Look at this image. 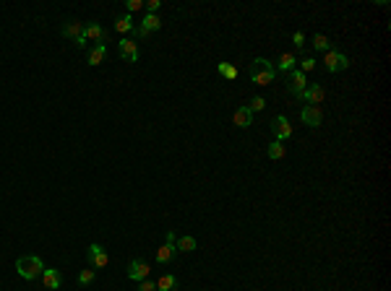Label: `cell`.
<instances>
[{
    "label": "cell",
    "instance_id": "cell-1",
    "mask_svg": "<svg viewBox=\"0 0 391 291\" xmlns=\"http://www.w3.org/2000/svg\"><path fill=\"white\" fill-rule=\"evenodd\" d=\"M16 273L21 275L24 281H34V278H39V275L44 273L42 257H37V255H21V257L16 260Z\"/></svg>",
    "mask_w": 391,
    "mask_h": 291
},
{
    "label": "cell",
    "instance_id": "cell-2",
    "mask_svg": "<svg viewBox=\"0 0 391 291\" xmlns=\"http://www.w3.org/2000/svg\"><path fill=\"white\" fill-rule=\"evenodd\" d=\"M274 75H277V68L269 63L266 57H255L253 63H250V81H253V83L269 86V83L274 81Z\"/></svg>",
    "mask_w": 391,
    "mask_h": 291
},
{
    "label": "cell",
    "instance_id": "cell-3",
    "mask_svg": "<svg viewBox=\"0 0 391 291\" xmlns=\"http://www.w3.org/2000/svg\"><path fill=\"white\" fill-rule=\"evenodd\" d=\"M63 37H68V39H73V44L76 47H84L86 44V37H84V24L81 21H68V24H63Z\"/></svg>",
    "mask_w": 391,
    "mask_h": 291
},
{
    "label": "cell",
    "instance_id": "cell-4",
    "mask_svg": "<svg viewBox=\"0 0 391 291\" xmlns=\"http://www.w3.org/2000/svg\"><path fill=\"white\" fill-rule=\"evenodd\" d=\"M159 29H162V19L157 16V13H146L144 21L133 29V34H136V37H146V34H152V32H159Z\"/></svg>",
    "mask_w": 391,
    "mask_h": 291
},
{
    "label": "cell",
    "instance_id": "cell-5",
    "mask_svg": "<svg viewBox=\"0 0 391 291\" xmlns=\"http://www.w3.org/2000/svg\"><path fill=\"white\" fill-rule=\"evenodd\" d=\"M323 63H326V70H329V73H339V70H347L350 60H347V55H342V52H337V50H329Z\"/></svg>",
    "mask_w": 391,
    "mask_h": 291
},
{
    "label": "cell",
    "instance_id": "cell-6",
    "mask_svg": "<svg viewBox=\"0 0 391 291\" xmlns=\"http://www.w3.org/2000/svg\"><path fill=\"white\" fill-rule=\"evenodd\" d=\"M86 260H89V265H92V268H104L110 263V257H107V252H104L102 244H89Z\"/></svg>",
    "mask_w": 391,
    "mask_h": 291
},
{
    "label": "cell",
    "instance_id": "cell-7",
    "mask_svg": "<svg viewBox=\"0 0 391 291\" xmlns=\"http://www.w3.org/2000/svg\"><path fill=\"white\" fill-rule=\"evenodd\" d=\"M305 86H308L305 73H303V70H290V75H287V88H290V94H295V96L300 99V94L305 91Z\"/></svg>",
    "mask_w": 391,
    "mask_h": 291
},
{
    "label": "cell",
    "instance_id": "cell-8",
    "mask_svg": "<svg viewBox=\"0 0 391 291\" xmlns=\"http://www.w3.org/2000/svg\"><path fill=\"white\" fill-rule=\"evenodd\" d=\"M300 120H303L305 125H310V128H318L321 122H323V112H321V107L305 104V107H303V112H300Z\"/></svg>",
    "mask_w": 391,
    "mask_h": 291
},
{
    "label": "cell",
    "instance_id": "cell-9",
    "mask_svg": "<svg viewBox=\"0 0 391 291\" xmlns=\"http://www.w3.org/2000/svg\"><path fill=\"white\" fill-rule=\"evenodd\" d=\"M117 50H120V57H123V60H128V63H136V60H139V47H136V42H133V39H128V37H123V39H120Z\"/></svg>",
    "mask_w": 391,
    "mask_h": 291
},
{
    "label": "cell",
    "instance_id": "cell-10",
    "mask_svg": "<svg viewBox=\"0 0 391 291\" xmlns=\"http://www.w3.org/2000/svg\"><path fill=\"white\" fill-rule=\"evenodd\" d=\"M84 37H86V42H97V44H107V34H104V29L99 26V24H86L84 26Z\"/></svg>",
    "mask_w": 391,
    "mask_h": 291
},
{
    "label": "cell",
    "instance_id": "cell-11",
    "mask_svg": "<svg viewBox=\"0 0 391 291\" xmlns=\"http://www.w3.org/2000/svg\"><path fill=\"white\" fill-rule=\"evenodd\" d=\"M300 99H305L308 104L318 107V104L323 102V88H321V83H310V86H305V91L300 94Z\"/></svg>",
    "mask_w": 391,
    "mask_h": 291
},
{
    "label": "cell",
    "instance_id": "cell-12",
    "mask_svg": "<svg viewBox=\"0 0 391 291\" xmlns=\"http://www.w3.org/2000/svg\"><path fill=\"white\" fill-rule=\"evenodd\" d=\"M146 275H149V265L144 263V260H131V265H128V278L144 281Z\"/></svg>",
    "mask_w": 391,
    "mask_h": 291
},
{
    "label": "cell",
    "instance_id": "cell-13",
    "mask_svg": "<svg viewBox=\"0 0 391 291\" xmlns=\"http://www.w3.org/2000/svg\"><path fill=\"white\" fill-rule=\"evenodd\" d=\"M274 133H277L279 141H287V138H292V125H290V120L284 117V115H279V117L274 120Z\"/></svg>",
    "mask_w": 391,
    "mask_h": 291
},
{
    "label": "cell",
    "instance_id": "cell-14",
    "mask_svg": "<svg viewBox=\"0 0 391 291\" xmlns=\"http://www.w3.org/2000/svg\"><path fill=\"white\" fill-rule=\"evenodd\" d=\"M42 283L47 286V288H60V283H63V278H60V270H55V268H44V273H42Z\"/></svg>",
    "mask_w": 391,
    "mask_h": 291
},
{
    "label": "cell",
    "instance_id": "cell-15",
    "mask_svg": "<svg viewBox=\"0 0 391 291\" xmlns=\"http://www.w3.org/2000/svg\"><path fill=\"white\" fill-rule=\"evenodd\" d=\"M175 255H177V250H175V244H170V242H164L162 247L157 250V263H162V265H167V263H172L175 260Z\"/></svg>",
    "mask_w": 391,
    "mask_h": 291
},
{
    "label": "cell",
    "instance_id": "cell-16",
    "mask_svg": "<svg viewBox=\"0 0 391 291\" xmlns=\"http://www.w3.org/2000/svg\"><path fill=\"white\" fill-rule=\"evenodd\" d=\"M232 122L237 128H248L253 122V112L248 110V107H240V110H235V115H232Z\"/></svg>",
    "mask_w": 391,
    "mask_h": 291
},
{
    "label": "cell",
    "instance_id": "cell-17",
    "mask_svg": "<svg viewBox=\"0 0 391 291\" xmlns=\"http://www.w3.org/2000/svg\"><path fill=\"white\" fill-rule=\"evenodd\" d=\"M104 57H107V44H94L89 52V65H99Z\"/></svg>",
    "mask_w": 391,
    "mask_h": 291
},
{
    "label": "cell",
    "instance_id": "cell-18",
    "mask_svg": "<svg viewBox=\"0 0 391 291\" xmlns=\"http://www.w3.org/2000/svg\"><path fill=\"white\" fill-rule=\"evenodd\" d=\"M295 65H297V57H295L292 52H284V55L279 57V63H277V70L290 73V70H295Z\"/></svg>",
    "mask_w": 391,
    "mask_h": 291
},
{
    "label": "cell",
    "instance_id": "cell-19",
    "mask_svg": "<svg viewBox=\"0 0 391 291\" xmlns=\"http://www.w3.org/2000/svg\"><path fill=\"white\" fill-rule=\"evenodd\" d=\"M115 29H117L120 34H128V32H133L136 26H133V19L125 13V16H117V19H115Z\"/></svg>",
    "mask_w": 391,
    "mask_h": 291
},
{
    "label": "cell",
    "instance_id": "cell-20",
    "mask_svg": "<svg viewBox=\"0 0 391 291\" xmlns=\"http://www.w3.org/2000/svg\"><path fill=\"white\" fill-rule=\"evenodd\" d=\"M175 250L177 252H193L196 250V239L193 237H180V239H175Z\"/></svg>",
    "mask_w": 391,
    "mask_h": 291
},
{
    "label": "cell",
    "instance_id": "cell-21",
    "mask_svg": "<svg viewBox=\"0 0 391 291\" xmlns=\"http://www.w3.org/2000/svg\"><path fill=\"white\" fill-rule=\"evenodd\" d=\"M157 291H177V278L175 275H162L157 281Z\"/></svg>",
    "mask_w": 391,
    "mask_h": 291
},
{
    "label": "cell",
    "instance_id": "cell-22",
    "mask_svg": "<svg viewBox=\"0 0 391 291\" xmlns=\"http://www.w3.org/2000/svg\"><path fill=\"white\" fill-rule=\"evenodd\" d=\"M217 70H219L222 78H227V81H235V78H237V68H235V65H230V63H219V65H217Z\"/></svg>",
    "mask_w": 391,
    "mask_h": 291
},
{
    "label": "cell",
    "instance_id": "cell-23",
    "mask_svg": "<svg viewBox=\"0 0 391 291\" xmlns=\"http://www.w3.org/2000/svg\"><path fill=\"white\" fill-rule=\"evenodd\" d=\"M313 47H315V50L329 52V50H332V42H329V37H326V34H315V37H313Z\"/></svg>",
    "mask_w": 391,
    "mask_h": 291
},
{
    "label": "cell",
    "instance_id": "cell-24",
    "mask_svg": "<svg viewBox=\"0 0 391 291\" xmlns=\"http://www.w3.org/2000/svg\"><path fill=\"white\" fill-rule=\"evenodd\" d=\"M266 154H269V159H282V156H284V146H282V141H274L272 146H269Z\"/></svg>",
    "mask_w": 391,
    "mask_h": 291
},
{
    "label": "cell",
    "instance_id": "cell-25",
    "mask_svg": "<svg viewBox=\"0 0 391 291\" xmlns=\"http://www.w3.org/2000/svg\"><path fill=\"white\" fill-rule=\"evenodd\" d=\"M264 107H266V99H264V96H253L250 104H248V110H250V112H261Z\"/></svg>",
    "mask_w": 391,
    "mask_h": 291
},
{
    "label": "cell",
    "instance_id": "cell-26",
    "mask_svg": "<svg viewBox=\"0 0 391 291\" xmlns=\"http://www.w3.org/2000/svg\"><path fill=\"white\" fill-rule=\"evenodd\" d=\"M92 281H94V270H92V268H86V270L79 273V283H81V286H89Z\"/></svg>",
    "mask_w": 391,
    "mask_h": 291
},
{
    "label": "cell",
    "instance_id": "cell-27",
    "mask_svg": "<svg viewBox=\"0 0 391 291\" xmlns=\"http://www.w3.org/2000/svg\"><path fill=\"white\" fill-rule=\"evenodd\" d=\"M139 291H157V283L149 281V278H144V281H139Z\"/></svg>",
    "mask_w": 391,
    "mask_h": 291
},
{
    "label": "cell",
    "instance_id": "cell-28",
    "mask_svg": "<svg viewBox=\"0 0 391 291\" xmlns=\"http://www.w3.org/2000/svg\"><path fill=\"white\" fill-rule=\"evenodd\" d=\"M125 8H128V16H131V13H133V11H139V8H144V3H141V0H128V3H125Z\"/></svg>",
    "mask_w": 391,
    "mask_h": 291
},
{
    "label": "cell",
    "instance_id": "cell-29",
    "mask_svg": "<svg viewBox=\"0 0 391 291\" xmlns=\"http://www.w3.org/2000/svg\"><path fill=\"white\" fill-rule=\"evenodd\" d=\"M295 47H300V50L305 47V34L303 32H295Z\"/></svg>",
    "mask_w": 391,
    "mask_h": 291
},
{
    "label": "cell",
    "instance_id": "cell-30",
    "mask_svg": "<svg viewBox=\"0 0 391 291\" xmlns=\"http://www.w3.org/2000/svg\"><path fill=\"white\" fill-rule=\"evenodd\" d=\"M300 65H303V73H308V70H313V68H315V60H313V57H305Z\"/></svg>",
    "mask_w": 391,
    "mask_h": 291
},
{
    "label": "cell",
    "instance_id": "cell-31",
    "mask_svg": "<svg viewBox=\"0 0 391 291\" xmlns=\"http://www.w3.org/2000/svg\"><path fill=\"white\" fill-rule=\"evenodd\" d=\"M162 3L159 0H146V13H157V8H159Z\"/></svg>",
    "mask_w": 391,
    "mask_h": 291
},
{
    "label": "cell",
    "instance_id": "cell-32",
    "mask_svg": "<svg viewBox=\"0 0 391 291\" xmlns=\"http://www.w3.org/2000/svg\"><path fill=\"white\" fill-rule=\"evenodd\" d=\"M175 239H177V237H175V232H170V229H167V234H164V242H170V244H175Z\"/></svg>",
    "mask_w": 391,
    "mask_h": 291
}]
</instances>
